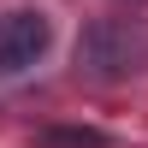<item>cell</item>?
<instances>
[{
    "mask_svg": "<svg viewBox=\"0 0 148 148\" xmlns=\"http://www.w3.org/2000/svg\"><path fill=\"white\" fill-rule=\"evenodd\" d=\"M142 53H148V42H142V30L130 18H101L77 42V65L89 77H125V71L142 65Z\"/></svg>",
    "mask_w": 148,
    "mask_h": 148,
    "instance_id": "6da1fadb",
    "label": "cell"
},
{
    "mask_svg": "<svg viewBox=\"0 0 148 148\" xmlns=\"http://www.w3.org/2000/svg\"><path fill=\"white\" fill-rule=\"evenodd\" d=\"M42 142H59V148H101L107 136H101V130H42Z\"/></svg>",
    "mask_w": 148,
    "mask_h": 148,
    "instance_id": "3957f363",
    "label": "cell"
},
{
    "mask_svg": "<svg viewBox=\"0 0 148 148\" xmlns=\"http://www.w3.org/2000/svg\"><path fill=\"white\" fill-rule=\"evenodd\" d=\"M47 47H53V24H47V12L18 6V12H6V18H0V71H24V65H36Z\"/></svg>",
    "mask_w": 148,
    "mask_h": 148,
    "instance_id": "7a4b0ae2",
    "label": "cell"
}]
</instances>
